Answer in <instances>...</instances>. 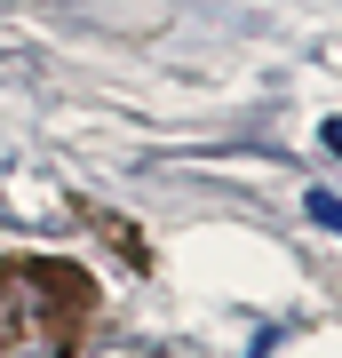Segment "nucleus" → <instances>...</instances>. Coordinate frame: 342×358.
<instances>
[{"instance_id": "f257e3e1", "label": "nucleus", "mask_w": 342, "mask_h": 358, "mask_svg": "<svg viewBox=\"0 0 342 358\" xmlns=\"http://www.w3.org/2000/svg\"><path fill=\"white\" fill-rule=\"evenodd\" d=\"M303 207H311V223H327V231H334V239H342V199H334V192H311Z\"/></svg>"}, {"instance_id": "f03ea898", "label": "nucleus", "mask_w": 342, "mask_h": 358, "mask_svg": "<svg viewBox=\"0 0 342 358\" xmlns=\"http://www.w3.org/2000/svg\"><path fill=\"white\" fill-rule=\"evenodd\" d=\"M327 152H334V159H342V120H327Z\"/></svg>"}]
</instances>
